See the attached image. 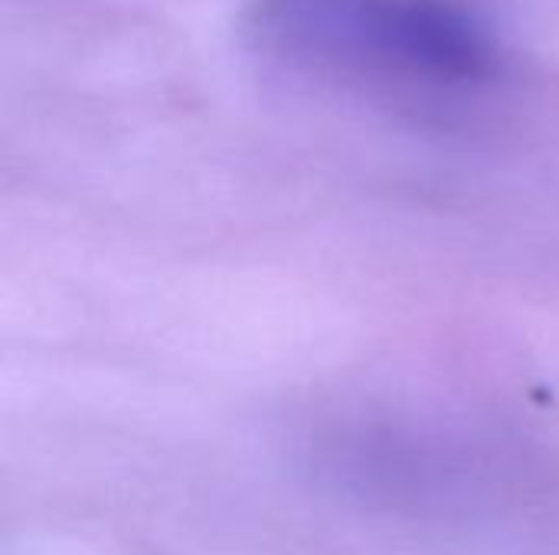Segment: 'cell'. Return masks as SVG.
I'll return each instance as SVG.
<instances>
[{"label": "cell", "mask_w": 559, "mask_h": 555, "mask_svg": "<svg viewBox=\"0 0 559 555\" xmlns=\"http://www.w3.org/2000/svg\"><path fill=\"white\" fill-rule=\"evenodd\" d=\"M252 49L295 75L393 98H468L508 69L475 0H252Z\"/></svg>", "instance_id": "cell-1"}]
</instances>
